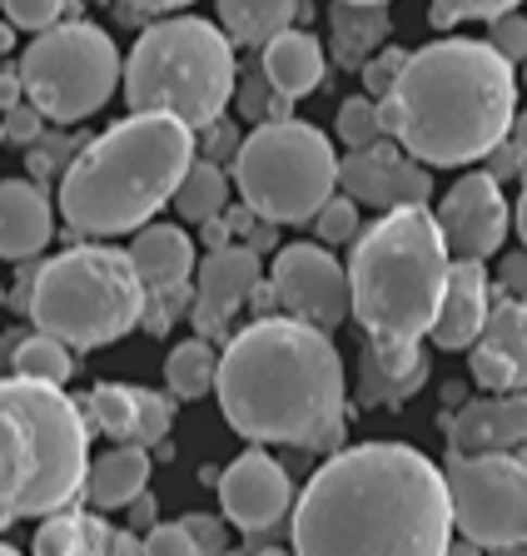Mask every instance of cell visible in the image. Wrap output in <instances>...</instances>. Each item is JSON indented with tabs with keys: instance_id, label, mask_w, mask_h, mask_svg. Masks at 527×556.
I'll use <instances>...</instances> for the list:
<instances>
[{
	"instance_id": "6da1fadb",
	"label": "cell",
	"mask_w": 527,
	"mask_h": 556,
	"mask_svg": "<svg viewBox=\"0 0 527 556\" xmlns=\"http://www.w3.org/2000/svg\"><path fill=\"white\" fill-rule=\"evenodd\" d=\"M289 542L304 556H443L453 546V502L443 467L409 442L339 447L293 497Z\"/></svg>"
},
{
	"instance_id": "7a4b0ae2",
	"label": "cell",
	"mask_w": 527,
	"mask_h": 556,
	"mask_svg": "<svg viewBox=\"0 0 527 556\" xmlns=\"http://www.w3.org/2000/svg\"><path fill=\"white\" fill-rule=\"evenodd\" d=\"M224 422L259 447L328 452L343 442V358L334 333L304 318H259L219 353L214 378Z\"/></svg>"
},
{
	"instance_id": "3957f363",
	"label": "cell",
	"mask_w": 527,
	"mask_h": 556,
	"mask_svg": "<svg viewBox=\"0 0 527 556\" xmlns=\"http://www.w3.org/2000/svg\"><path fill=\"white\" fill-rule=\"evenodd\" d=\"M517 115V75L488 40H434L409 50L393 94L378 100V125L428 169L478 164L503 144Z\"/></svg>"
},
{
	"instance_id": "277c9868",
	"label": "cell",
	"mask_w": 527,
	"mask_h": 556,
	"mask_svg": "<svg viewBox=\"0 0 527 556\" xmlns=\"http://www.w3.org/2000/svg\"><path fill=\"white\" fill-rule=\"evenodd\" d=\"M200 139L185 119L129 110V119L85 139L60 174V214L85 239L135 233L175 199Z\"/></svg>"
},
{
	"instance_id": "5b68a950",
	"label": "cell",
	"mask_w": 527,
	"mask_h": 556,
	"mask_svg": "<svg viewBox=\"0 0 527 556\" xmlns=\"http://www.w3.org/2000/svg\"><path fill=\"white\" fill-rule=\"evenodd\" d=\"M453 254L428 204L378 208L349 258L353 324L374 343H423L443 303Z\"/></svg>"
},
{
	"instance_id": "8992f818",
	"label": "cell",
	"mask_w": 527,
	"mask_h": 556,
	"mask_svg": "<svg viewBox=\"0 0 527 556\" xmlns=\"http://www.w3.org/2000/svg\"><path fill=\"white\" fill-rule=\"evenodd\" d=\"M90 472V417L65 388L0 378V532L71 507Z\"/></svg>"
},
{
	"instance_id": "52a82bcc",
	"label": "cell",
	"mask_w": 527,
	"mask_h": 556,
	"mask_svg": "<svg viewBox=\"0 0 527 556\" xmlns=\"http://www.w3.org/2000/svg\"><path fill=\"white\" fill-rule=\"evenodd\" d=\"M235 80V40L200 15H170L140 30L135 50L125 55L120 90L129 110H154L185 119L189 129H204L229 110Z\"/></svg>"
},
{
	"instance_id": "ba28073f",
	"label": "cell",
	"mask_w": 527,
	"mask_h": 556,
	"mask_svg": "<svg viewBox=\"0 0 527 556\" xmlns=\"http://www.w3.org/2000/svg\"><path fill=\"white\" fill-rule=\"evenodd\" d=\"M140 313L145 278L129 249L75 243L36 268V293H30L25 318L71 348H105L135 333Z\"/></svg>"
},
{
	"instance_id": "9c48e42d",
	"label": "cell",
	"mask_w": 527,
	"mask_h": 556,
	"mask_svg": "<svg viewBox=\"0 0 527 556\" xmlns=\"http://www.w3.org/2000/svg\"><path fill=\"white\" fill-rule=\"evenodd\" d=\"M229 169L244 208L269 224H309L339 189V154L328 135L293 115L249 129Z\"/></svg>"
},
{
	"instance_id": "30bf717a",
	"label": "cell",
	"mask_w": 527,
	"mask_h": 556,
	"mask_svg": "<svg viewBox=\"0 0 527 556\" xmlns=\"http://www.w3.org/2000/svg\"><path fill=\"white\" fill-rule=\"evenodd\" d=\"M125 60L115 40L90 21H55L36 30L21 55L25 100L36 104L50 125H80L95 110H105L120 90Z\"/></svg>"
},
{
	"instance_id": "8fae6325",
	"label": "cell",
	"mask_w": 527,
	"mask_h": 556,
	"mask_svg": "<svg viewBox=\"0 0 527 556\" xmlns=\"http://www.w3.org/2000/svg\"><path fill=\"white\" fill-rule=\"evenodd\" d=\"M453 532L473 546H527V463L513 452H448Z\"/></svg>"
},
{
	"instance_id": "7c38bea8",
	"label": "cell",
	"mask_w": 527,
	"mask_h": 556,
	"mask_svg": "<svg viewBox=\"0 0 527 556\" xmlns=\"http://www.w3.org/2000/svg\"><path fill=\"white\" fill-rule=\"evenodd\" d=\"M274 299L279 313L304 318V324L339 333L353 318V289H349V268L334 258L328 243H289L274 254Z\"/></svg>"
},
{
	"instance_id": "4fadbf2b",
	"label": "cell",
	"mask_w": 527,
	"mask_h": 556,
	"mask_svg": "<svg viewBox=\"0 0 527 556\" xmlns=\"http://www.w3.org/2000/svg\"><path fill=\"white\" fill-rule=\"evenodd\" d=\"M438 229L448 239V254L453 258H492L503 254V239L513 229V208L503 199V179L488 169L463 174L448 199L438 204Z\"/></svg>"
},
{
	"instance_id": "5bb4252c",
	"label": "cell",
	"mask_w": 527,
	"mask_h": 556,
	"mask_svg": "<svg viewBox=\"0 0 527 556\" xmlns=\"http://www.w3.org/2000/svg\"><path fill=\"white\" fill-rule=\"evenodd\" d=\"M293 497H299V492H293L289 467H284L279 457H269L259 442L249 452H239L219 477L224 521H235L244 536L249 532H274L279 521H289Z\"/></svg>"
},
{
	"instance_id": "9a60e30c",
	"label": "cell",
	"mask_w": 527,
	"mask_h": 556,
	"mask_svg": "<svg viewBox=\"0 0 527 556\" xmlns=\"http://www.w3.org/2000/svg\"><path fill=\"white\" fill-rule=\"evenodd\" d=\"M339 185L368 208H399V204H428L434 194V169L413 160L393 135L374 139L364 150H349L339 160Z\"/></svg>"
},
{
	"instance_id": "2e32d148",
	"label": "cell",
	"mask_w": 527,
	"mask_h": 556,
	"mask_svg": "<svg viewBox=\"0 0 527 556\" xmlns=\"http://www.w3.org/2000/svg\"><path fill=\"white\" fill-rule=\"evenodd\" d=\"M259 274V249L249 243H219L204 254V264H195V308H189V324L200 328L204 338H219L224 328L235 324V313L249 303Z\"/></svg>"
},
{
	"instance_id": "e0dca14e",
	"label": "cell",
	"mask_w": 527,
	"mask_h": 556,
	"mask_svg": "<svg viewBox=\"0 0 527 556\" xmlns=\"http://www.w3.org/2000/svg\"><path fill=\"white\" fill-rule=\"evenodd\" d=\"M473 382L488 393L527 388V299L498 293V303L482 318V333L468 348Z\"/></svg>"
},
{
	"instance_id": "ac0fdd59",
	"label": "cell",
	"mask_w": 527,
	"mask_h": 556,
	"mask_svg": "<svg viewBox=\"0 0 527 556\" xmlns=\"http://www.w3.org/2000/svg\"><path fill=\"white\" fill-rule=\"evenodd\" d=\"M85 417H90V428H100L115 442L160 447L175 428V403L154 388H135V382H100L85 397Z\"/></svg>"
},
{
	"instance_id": "d6986e66",
	"label": "cell",
	"mask_w": 527,
	"mask_h": 556,
	"mask_svg": "<svg viewBox=\"0 0 527 556\" xmlns=\"http://www.w3.org/2000/svg\"><path fill=\"white\" fill-rule=\"evenodd\" d=\"M448 447L453 452H517L527 447V388L473 397L448 417Z\"/></svg>"
},
{
	"instance_id": "ffe728a7",
	"label": "cell",
	"mask_w": 527,
	"mask_h": 556,
	"mask_svg": "<svg viewBox=\"0 0 527 556\" xmlns=\"http://www.w3.org/2000/svg\"><path fill=\"white\" fill-rule=\"evenodd\" d=\"M488 308H492V278H488V268H482V258H453L438 318H434V328H428V343L443 348V353L473 348V338L482 333Z\"/></svg>"
},
{
	"instance_id": "44dd1931",
	"label": "cell",
	"mask_w": 527,
	"mask_h": 556,
	"mask_svg": "<svg viewBox=\"0 0 527 556\" xmlns=\"http://www.w3.org/2000/svg\"><path fill=\"white\" fill-rule=\"evenodd\" d=\"M423 382H428L423 343H374V338H364V348H359V382H353L359 407H378V403L403 407Z\"/></svg>"
},
{
	"instance_id": "7402d4cb",
	"label": "cell",
	"mask_w": 527,
	"mask_h": 556,
	"mask_svg": "<svg viewBox=\"0 0 527 556\" xmlns=\"http://www.w3.org/2000/svg\"><path fill=\"white\" fill-rule=\"evenodd\" d=\"M55 239V204L36 179H0V258L25 264Z\"/></svg>"
},
{
	"instance_id": "603a6c76",
	"label": "cell",
	"mask_w": 527,
	"mask_h": 556,
	"mask_svg": "<svg viewBox=\"0 0 527 556\" xmlns=\"http://www.w3.org/2000/svg\"><path fill=\"white\" fill-rule=\"evenodd\" d=\"M259 70H264V80L274 85L279 94H289V100H304V94H314L318 85H324V46H318L309 30H299V25H289V30H279L274 40H264V60H259Z\"/></svg>"
},
{
	"instance_id": "cb8c5ba5",
	"label": "cell",
	"mask_w": 527,
	"mask_h": 556,
	"mask_svg": "<svg viewBox=\"0 0 527 556\" xmlns=\"http://www.w3.org/2000/svg\"><path fill=\"white\" fill-rule=\"evenodd\" d=\"M388 35H393L388 5H378V0H334L328 40H334V60L343 70H364V60L388 46Z\"/></svg>"
},
{
	"instance_id": "d4e9b609",
	"label": "cell",
	"mask_w": 527,
	"mask_h": 556,
	"mask_svg": "<svg viewBox=\"0 0 527 556\" xmlns=\"http://www.w3.org/2000/svg\"><path fill=\"white\" fill-rule=\"evenodd\" d=\"M129 258L140 268L145 289H175L195 274V239L179 224H145L129 239Z\"/></svg>"
},
{
	"instance_id": "484cf974",
	"label": "cell",
	"mask_w": 527,
	"mask_h": 556,
	"mask_svg": "<svg viewBox=\"0 0 527 556\" xmlns=\"http://www.w3.org/2000/svg\"><path fill=\"white\" fill-rule=\"evenodd\" d=\"M145 486H150V447H140V442H115L110 452L90 457L85 497H90L95 507H105V511L129 507Z\"/></svg>"
},
{
	"instance_id": "4316f807",
	"label": "cell",
	"mask_w": 527,
	"mask_h": 556,
	"mask_svg": "<svg viewBox=\"0 0 527 556\" xmlns=\"http://www.w3.org/2000/svg\"><path fill=\"white\" fill-rule=\"evenodd\" d=\"M40 556H100V552H115V532H110L105 517L95 511H80V507H60V511H46L40 532L30 536Z\"/></svg>"
},
{
	"instance_id": "83f0119b",
	"label": "cell",
	"mask_w": 527,
	"mask_h": 556,
	"mask_svg": "<svg viewBox=\"0 0 527 556\" xmlns=\"http://www.w3.org/2000/svg\"><path fill=\"white\" fill-rule=\"evenodd\" d=\"M214 5H219L224 35L249 50H264V40L289 30L299 15L309 21V0H214Z\"/></svg>"
},
{
	"instance_id": "f1b7e54d",
	"label": "cell",
	"mask_w": 527,
	"mask_h": 556,
	"mask_svg": "<svg viewBox=\"0 0 527 556\" xmlns=\"http://www.w3.org/2000/svg\"><path fill=\"white\" fill-rule=\"evenodd\" d=\"M229 185H235V174H224V164L195 154V164L185 169V179H179L170 204H175V214L185 224H204V219H214V214L229 208Z\"/></svg>"
},
{
	"instance_id": "f546056e",
	"label": "cell",
	"mask_w": 527,
	"mask_h": 556,
	"mask_svg": "<svg viewBox=\"0 0 527 556\" xmlns=\"http://www.w3.org/2000/svg\"><path fill=\"white\" fill-rule=\"evenodd\" d=\"M214 378H219V353H214L210 338H185V343L170 348V358H164V382H170V397H195L214 393Z\"/></svg>"
},
{
	"instance_id": "4dcf8cb0",
	"label": "cell",
	"mask_w": 527,
	"mask_h": 556,
	"mask_svg": "<svg viewBox=\"0 0 527 556\" xmlns=\"http://www.w3.org/2000/svg\"><path fill=\"white\" fill-rule=\"evenodd\" d=\"M75 348L60 343V338L50 333H36V338H15L11 348V368L21 372V378H36V382H55V388H65V382L75 378Z\"/></svg>"
},
{
	"instance_id": "1f68e13d",
	"label": "cell",
	"mask_w": 527,
	"mask_h": 556,
	"mask_svg": "<svg viewBox=\"0 0 527 556\" xmlns=\"http://www.w3.org/2000/svg\"><path fill=\"white\" fill-rule=\"evenodd\" d=\"M244 119H254V125H264V119H289L293 115V100L289 94H279L269 80H264V70H244L235 80V100H229Z\"/></svg>"
},
{
	"instance_id": "d6a6232c",
	"label": "cell",
	"mask_w": 527,
	"mask_h": 556,
	"mask_svg": "<svg viewBox=\"0 0 527 556\" xmlns=\"http://www.w3.org/2000/svg\"><path fill=\"white\" fill-rule=\"evenodd\" d=\"M309 224H314L318 243H328V249H343V243L359 239V199L334 189V194L318 204V214Z\"/></svg>"
},
{
	"instance_id": "836d02e7",
	"label": "cell",
	"mask_w": 527,
	"mask_h": 556,
	"mask_svg": "<svg viewBox=\"0 0 527 556\" xmlns=\"http://www.w3.org/2000/svg\"><path fill=\"white\" fill-rule=\"evenodd\" d=\"M195 308V289L189 283H175V289H145V313H140V328L150 338H164L175 328V318Z\"/></svg>"
},
{
	"instance_id": "e575fe53",
	"label": "cell",
	"mask_w": 527,
	"mask_h": 556,
	"mask_svg": "<svg viewBox=\"0 0 527 556\" xmlns=\"http://www.w3.org/2000/svg\"><path fill=\"white\" fill-rule=\"evenodd\" d=\"M339 139H343V150H364V144L384 139V125H378V100H374V94H353V100L339 104Z\"/></svg>"
},
{
	"instance_id": "d590c367",
	"label": "cell",
	"mask_w": 527,
	"mask_h": 556,
	"mask_svg": "<svg viewBox=\"0 0 527 556\" xmlns=\"http://www.w3.org/2000/svg\"><path fill=\"white\" fill-rule=\"evenodd\" d=\"M403 65H409V50H399V46L374 50V55L364 60V70H359V75H364V94H374V100L393 94V85H399Z\"/></svg>"
},
{
	"instance_id": "8d00e7d4",
	"label": "cell",
	"mask_w": 527,
	"mask_h": 556,
	"mask_svg": "<svg viewBox=\"0 0 527 556\" xmlns=\"http://www.w3.org/2000/svg\"><path fill=\"white\" fill-rule=\"evenodd\" d=\"M65 5L75 0H0V11L15 30H50L55 21H65Z\"/></svg>"
},
{
	"instance_id": "74e56055",
	"label": "cell",
	"mask_w": 527,
	"mask_h": 556,
	"mask_svg": "<svg viewBox=\"0 0 527 556\" xmlns=\"http://www.w3.org/2000/svg\"><path fill=\"white\" fill-rule=\"evenodd\" d=\"M488 46L507 60V65H523L527 60V21L517 11H503L488 21Z\"/></svg>"
},
{
	"instance_id": "f35d334b",
	"label": "cell",
	"mask_w": 527,
	"mask_h": 556,
	"mask_svg": "<svg viewBox=\"0 0 527 556\" xmlns=\"http://www.w3.org/2000/svg\"><path fill=\"white\" fill-rule=\"evenodd\" d=\"M523 0H434V25H463V21H492L503 11H517Z\"/></svg>"
},
{
	"instance_id": "ab89813d",
	"label": "cell",
	"mask_w": 527,
	"mask_h": 556,
	"mask_svg": "<svg viewBox=\"0 0 527 556\" xmlns=\"http://www.w3.org/2000/svg\"><path fill=\"white\" fill-rule=\"evenodd\" d=\"M40 129H46V115H40L30 100H15L11 110H0V139H15V144H36Z\"/></svg>"
},
{
	"instance_id": "60d3db41",
	"label": "cell",
	"mask_w": 527,
	"mask_h": 556,
	"mask_svg": "<svg viewBox=\"0 0 527 556\" xmlns=\"http://www.w3.org/2000/svg\"><path fill=\"white\" fill-rule=\"evenodd\" d=\"M195 135H204V144H200V154L204 160H214V164H235V154H239V144H244V135H239L229 119H210L204 129H195Z\"/></svg>"
},
{
	"instance_id": "b9f144b4",
	"label": "cell",
	"mask_w": 527,
	"mask_h": 556,
	"mask_svg": "<svg viewBox=\"0 0 527 556\" xmlns=\"http://www.w3.org/2000/svg\"><path fill=\"white\" fill-rule=\"evenodd\" d=\"M145 552L150 556H195V542H189L185 521H175V527H150V532H145Z\"/></svg>"
},
{
	"instance_id": "7bdbcfd3",
	"label": "cell",
	"mask_w": 527,
	"mask_h": 556,
	"mask_svg": "<svg viewBox=\"0 0 527 556\" xmlns=\"http://www.w3.org/2000/svg\"><path fill=\"white\" fill-rule=\"evenodd\" d=\"M179 521H185L195 552H224V521L219 517H210V511H189V517H179Z\"/></svg>"
},
{
	"instance_id": "ee69618b",
	"label": "cell",
	"mask_w": 527,
	"mask_h": 556,
	"mask_svg": "<svg viewBox=\"0 0 527 556\" xmlns=\"http://www.w3.org/2000/svg\"><path fill=\"white\" fill-rule=\"evenodd\" d=\"M498 293L527 299V249H517V254H503V264H498Z\"/></svg>"
},
{
	"instance_id": "f6af8a7d",
	"label": "cell",
	"mask_w": 527,
	"mask_h": 556,
	"mask_svg": "<svg viewBox=\"0 0 527 556\" xmlns=\"http://www.w3.org/2000/svg\"><path fill=\"white\" fill-rule=\"evenodd\" d=\"M482 160H488V174H498L503 185H507V179H517V174H527V169H523V160H517V150L507 144V139H503V144H492V150L482 154Z\"/></svg>"
},
{
	"instance_id": "bcb514c9",
	"label": "cell",
	"mask_w": 527,
	"mask_h": 556,
	"mask_svg": "<svg viewBox=\"0 0 527 556\" xmlns=\"http://www.w3.org/2000/svg\"><path fill=\"white\" fill-rule=\"evenodd\" d=\"M15 100H25V80H21V65H15V70H0V110H11Z\"/></svg>"
},
{
	"instance_id": "7dc6e473",
	"label": "cell",
	"mask_w": 527,
	"mask_h": 556,
	"mask_svg": "<svg viewBox=\"0 0 527 556\" xmlns=\"http://www.w3.org/2000/svg\"><path fill=\"white\" fill-rule=\"evenodd\" d=\"M129 521H135L140 532H150V527H154V497H150V486H145L140 497L129 502Z\"/></svg>"
},
{
	"instance_id": "c3c4849f",
	"label": "cell",
	"mask_w": 527,
	"mask_h": 556,
	"mask_svg": "<svg viewBox=\"0 0 527 556\" xmlns=\"http://www.w3.org/2000/svg\"><path fill=\"white\" fill-rule=\"evenodd\" d=\"M129 11H145V15H170V11H185L195 0H125Z\"/></svg>"
},
{
	"instance_id": "681fc988",
	"label": "cell",
	"mask_w": 527,
	"mask_h": 556,
	"mask_svg": "<svg viewBox=\"0 0 527 556\" xmlns=\"http://www.w3.org/2000/svg\"><path fill=\"white\" fill-rule=\"evenodd\" d=\"M507 144L517 150V160H523V169H527V110H523V115H513V129H507Z\"/></svg>"
},
{
	"instance_id": "f907efd6",
	"label": "cell",
	"mask_w": 527,
	"mask_h": 556,
	"mask_svg": "<svg viewBox=\"0 0 527 556\" xmlns=\"http://www.w3.org/2000/svg\"><path fill=\"white\" fill-rule=\"evenodd\" d=\"M513 224H517V239H523V249H527V185H523V194H517V208H513Z\"/></svg>"
},
{
	"instance_id": "816d5d0a",
	"label": "cell",
	"mask_w": 527,
	"mask_h": 556,
	"mask_svg": "<svg viewBox=\"0 0 527 556\" xmlns=\"http://www.w3.org/2000/svg\"><path fill=\"white\" fill-rule=\"evenodd\" d=\"M5 46H11V30H5V25H0V55H5Z\"/></svg>"
},
{
	"instance_id": "f5cc1de1",
	"label": "cell",
	"mask_w": 527,
	"mask_h": 556,
	"mask_svg": "<svg viewBox=\"0 0 527 556\" xmlns=\"http://www.w3.org/2000/svg\"><path fill=\"white\" fill-rule=\"evenodd\" d=\"M523 85H527V60H523Z\"/></svg>"
},
{
	"instance_id": "db71d44e",
	"label": "cell",
	"mask_w": 527,
	"mask_h": 556,
	"mask_svg": "<svg viewBox=\"0 0 527 556\" xmlns=\"http://www.w3.org/2000/svg\"><path fill=\"white\" fill-rule=\"evenodd\" d=\"M0 303H5V289H0Z\"/></svg>"
},
{
	"instance_id": "11a10c76",
	"label": "cell",
	"mask_w": 527,
	"mask_h": 556,
	"mask_svg": "<svg viewBox=\"0 0 527 556\" xmlns=\"http://www.w3.org/2000/svg\"><path fill=\"white\" fill-rule=\"evenodd\" d=\"M95 5H105V0H95Z\"/></svg>"
},
{
	"instance_id": "9f6ffc18",
	"label": "cell",
	"mask_w": 527,
	"mask_h": 556,
	"mask_svg": "<svg viewBox=\"0 0 527 556\" xmlns=\"http://www.w3.org/2000/svg\"><path fill=\"white\" fill-rule=\"evenodd\" d=\"M378 5H388V0H378Z\"/></svg>"
},
{
	"instance_id": "6f0895ef",
	"label": "cell",
	"mask_w": 527,
	"mask_h": 556,
	"mask_svg": "<svg viewBox=\"0 0 527 556\" xmlns=\"http://www.w3.org/2000/svg\"><path fill=\"white\" fill-rule=\"evenodd\" d=\"M0 144H5V139H0Z\"/></svg>"
},
{
	"instance_id": "680465c9",
	"label": "cell",
	"mask_w": 527,
	"mask_h": 556,
	"mask_svg": "<svg viewBox=\"0 0 527 556\" xmlns=\"http://www.w3.org/2000/svg\"><path fill=\"white\" fill-rule=\"evenodd\" d=\"M523 463H527V457H523Z\"/></svg>"
}]
</instances>
